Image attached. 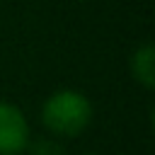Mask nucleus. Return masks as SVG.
Wrapping results in <instances>:
<instances>
[{
    "instance_id": "nucleus-5",
    "label": "nucleus",
    "mask_w": 155,
    "mask_h": 155,
    "mask_svg": "<svg viewBox=\"0 0 155 155\" xmlns=\"http://www.w3.org/2000/svg\"><path fill=\"white\" fill-rule=\"evenodd\" d=\"M87 155H94V153H87Z\"/></svg>"
},
{
    "instance_id": "nucleus-2",
    "label": "nucleus",
    "mask_w": 155,
    "mask_h": 155,
    "mask_svg": "<svg viewBox=\"0 0 155 155\" xmlns=\"http://www.w3.org/2000/svg\"><path fill=\"white\" fill-rule=\"evenodd\" d=\"M29 121L24 111L0 99V155H22L29 145Z\"/></svg>"
},
{
    "instance_id": "nucleus-6",
    "label": "nucleus",
    "mask_w": 155,
    "mask_h": 155,
    "mask_svg": "<svg viewBox=\"0 0 155 155\" xmlns=\"http://www.w3.org/2000/svg\"><path fill=\"white\" fill-rule=\"evenodd\" d=\"M121 155H124V153H121Z\"/></svg>"
},
{
    "instance_id": "nucleus-1",
    "label": "nucleus",
    "mask_w": 155,
    "mask_h": 155,
    "mask_svg": "<svg viewBox=\"0 0 155 155\" xmlns=\"http://www.w3.org/2000/svg\"><path fill=\"white\" fill-rule=\"evenodd\" d=\"M92 102L78 90H56L41 104V124L58 138L80 136L92 121Z\"/></svg>"
},
{
    "instance_id": "nucleus-3",
    "label": "nucleus",
    "mask_w": 155,
    "mask_h": 155,
    "mask_svg": "<svg viewBox=\"0 0 155 155\" xmlns=\"http://www.w3.org/2000/svg\"><path fill=\"white\" fill-rule=\"evenodd\" d=\"M128 68H131L133 80L143 90H155V44L153 41H143L131 53Z\"/></svg>"
},
{
    "instance_id": "nucleus-4",
    "label": "nucleus",
    "mask_w": 155,
    "mask_h": 155,
    "mask_svg": "<svg viewBox=\"0 0 155 155\" xmlns=\"http://www.w3.org/2000/svg\"><path fill=\"white\" fill-rule=\"evenodd\" d=\"M31 155H65V150L56 143V140H36L31 145H27Z\"/></svg>"
}]
</instances>
